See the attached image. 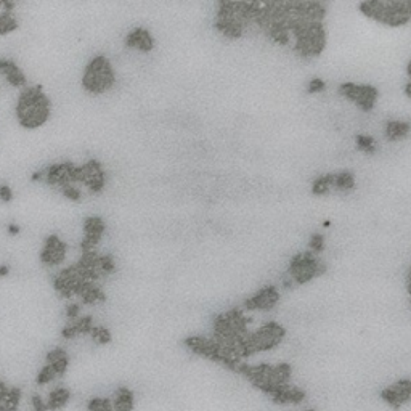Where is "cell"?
Listing matches in <instances>:
<instances>
[{"instance_id": "1", "label": "cell", "mask_w": 411, "mask_h": 411, "mask_svg": "<svg viewBox=\"0 0 411 411\" xmlns=\"http://www.w3.org/2000/svg\"><path fill=\"white\" fill-rule=\"evenodd\" d=\"M50 113V100L40 87H26L21 90L16 103V117L24 129L42 127L48 121Z\"/></svg>"}, {"instance_id": "2", "label": "cell", "mask_w": 411, "mask_h": 411, "mask_svg": "<svg viewBox=\"0 0 411 411\" xmlns=\"http://www.w3.org/2000/svg\"><path fill=\"white\" fill-rule=\"evenodd\" d=\"M116 83V73L111 61L100 55V57L92 58L83 69L82 85L87 92L93 95H101L114 87Z\"/></svg>"}, {"instance_id": "3", "label": "cell", "mask_w": 411, "mask_h": 411, "mask_svg": "<svg viewBox=\"0 0 411 411\" xmlns=\"http://www.w3.org/2000/svg\"><path fill=\"white\" fill-rule=\"evenodd\" d=\"M68 255V245L60 236L50 235L44 243L40 252V260L47 267H60Z\"/></svg>"}, {"instance_id": "4", "label": "cell", "mask_w": 411, "mask_h": 411, "mask_svg": "<svg viewBox=\"0 0 411 411\" xmlns=\"http://www.w3.org/2000/svg\"><path fill=\"white\" fill-rule=\"evenodd\" d=\"M106 225L100 217H88L83 222V238L81 243L82 252H95L96 246L101 243Z\"/></svg>"}, {"instance_id": "5", "label": "cell", "mask_w": 411, "mask_h": 411, "mask_svg": "<svg viewBox=\"0 0 411 411\" xmlns=\"http://www.w3.org/2000/svg\"><path fill=\"white\" fill-rule=\"evenodd\" d=\"M340 92H342L347 98L358 103L360 106L365 109H370L374 104L376 90L371 87H358V85H353V83H347V85L340 87Z\"/></svg>"}, {"instance_id": "6", "label": "cell", "mask_w": 411, "mask_h": 411, "mask_svg": "<svg viewBox=\"0 0 411 411\" xmlns=\"http://www.w3.org/2000/svg\"><path fill=\"white\" fill-rule=\"evenodd\" d=\"M125 45L129 48H134V50L151 52L153 47H155V39H153L150 31L143 29V27H135L125 37Z\"/></svg>"}, {"instance_id": "7", "label": "cell", "mask_w": 411, "mask_h": 411, "mask_svg": "<svg viewBox=\"0 0 411 411\" xmlns=\"http://www.w3.org/2000/svg\"><path fill=\"white\" fill-rule=\"evenodd\" d=\"M278 301V292L275 288H265L260 292H257L246 302V307L249 310H267L273 307L275 302Z\"/></svg>"}, {"instance_id": "8", "label": "cell", "mask_w": 411, "mask_h": 411, "mask_svg": "<svg viewBox=\"0 0 411 411\" xmlns=\"http://www.w3.org/2000/svg\"><path fill=\"white\" fill-rule=\"evenodd\" d=\"M18 19L15 16V3L3 2V8L0 10V36H8L18 29Z\"/></svg>"}, {"instance_id": "9", "label": "cell", "mask_w": 411, "mask_h": 411, "mask_svg": "<svg viewBox=\"0 0 411 411\" xmlns=\"http://www.w3.org/2000/svg\"><path fill=\"white\" fill-rule=\"evenodd\" d=\"M113 408L114 411H132L134 410V392L127 387L117 389L113 399Z\"/></svg>"}, {"instance_id": "10", "label": "cell", "mask_w": 411, "mask_h": 411, "mask_svg": "<svg viewBox=\"0 0 411 411\" xmlns=\"http://www.w3.org/2000/svg\"><path fill=\"white\" fill-rule=\"evenodd\" d=\"M71 399V392L65 387H57L48 394L47 397V405H48V411H55L58 408H63L68 403V400Z\"/></svg>"}, {"instance_id": "11", "label": "cell", "mask_w": 411, "mask_h": 411, "mask_svg": "<svg viewBox=\"0 0 411 411\" xmlns=\"http://www.w3.org/2000/svg\"><path fill=\"white\" fill-rule=\"evenodd\" d=\"M410 130V125L402 122V121H394L387 125L386 129V134L387 137L391 138V140H397V138H402L403 135H407Z\"/></svg>"}, {"instance_id": "12", "label": "cell", "mask_w": 411, "mask_h": 411, "mask_svg": "<svg viewBox=\"0 0 411 411\" xmlns=\"http://www.w3.org/2000/svg\"><path fill=\"white\" fill-rule=\"evenodd\" d=\"M90 337H92L95 342L98 344H109L111 342V332L103 328V326H95L92 334H90Z\"/></svg>"}, {"instance_id": "13", "label": "cell", "mask_w": 411, "mask_h": 411, "mask_svg": "<svg viewBox=\"0 0 411 411\" xmlns=\"http://www.w3.org/2000/svg\"><path fill=\"white\" fill-rule=\"evenodd\" d=\"M55 378H57V374H55L53 368L45 363V366L42 368V370L39 371V374H37V384L45 386V384H48V382H52Z\"/></svg>"}, {"instance_id": "14", "label": "cell", "mask_w": 411, "mask_h": 411, "mask_svg": "<svg viewBox=\"0 0 411 411\" xmlns=\"http://www.w3.org/2000/svg\"><path fill=\"white\" fill-rule=\"evenodd\" d=\"M47 365H50L53 368L55 374H57V378H60V376H63V374L66 373V370H68L69 358H68V355H66V357H63V358H60L57 361H53V363H47Z\"/></svg>"}, {"instance_id": "15", "label": "cell", "mask_w": 411, "mask_h": 411, "mask_svg": "<svg viewBox=\"0 0 411 411\" xmlns=\"http://www.w3.org/2000/svg\"><path fill=\"white\" fill-rule=\"evenodd\" d=\"M31 403H32V410L34 411H48L47 400L42 395H39V394H34L32 395Z\"/></svg>"}, {"instance_id": "16", "label": "cell", "mask_w": 411, "mask_h": 411, "mask_svg": "<svg viewBox=\"0 0 411 411\" xmlns=\"http://www.w3.org/2000/svg\"><path fill=\"white\" fill-rule=\"evenodd\" d=\"M357 143H358V148L361 150V151H373L374 150V140L371 137H365V135H360L358 138H357Z\"/></svg>"}, {"instance_id": "17", "label": "cell", "mask_w": 411, "mask_h": 411, "mask_svg": "<svg viewBox=\"0 0 411 411\" xmlns=\"http://www.w3.org/2000/svg\"><path fill=\"white\" fill-rule=\"evenodd\" d=\"M13 196H15V193H13L10 185H6V183L0 185V201H2V203H11Z\"/></svg>"}, {"instance_id": "18", "label": "cell", "mask_w": 411, "mask_h": 411, "mask_svg": "<svg viewBox=\"0 0 411 411\" xmlns=\"http://www.w3.org/2000/svg\"><path fill=\"white\" fill-rule=\"evenodd\" d=\"M322 88H323V82L320 79H315L310 82V92H318V90H322Z\"/></svg>"}, {"instance_id": "19", "label": "cell", "mask_w": 411, "mask_h": 411, "mask_svg": "<svg viewBox=\"0 0 411 411\" xmlns=\"http://www.w3.org/2000/svg\"><path fill=\"white\" fill-rule=\"evenodd\" d=\"M6 230H8V235H19L21 233V227L16 225V224H8V227H6Z\"/></svg>"}, {"instance_id": "20", "label": "cell", "mask_w": 411, "mask_h": 411, "mask_svg": "<svg viewBox=\"0 0 411 411\" xmlns=\"http://www.w3.org/2000/svg\"><path fill=\"white\" fill-rule=\"evenodd\" d=\"M8 273H10V265H6V263H3V265H0V278L8 276Z\"/></svg>"}, {"instance_id": "21", "label": "cell", "mask_w": 411, "mask_h": 411, "mask_svg": "<svg viewBox=\"0 0 411 411\" xmlns=\"http://www.w3.org/2000/svg\"><path fill=\"white\" fill-rule=\"evenodd\" d=\"M407 93H408V95L411 96V82L408 83V87H407Z\"/></svg>"}, {"instance_id": "22", "label": "cell", "mask_w": 411, "mask_h": 411, "mask_svg": "<svg viewBox=\"0 0 411 411\" xmlns=\"http://www.w3.org/2000/svg\"><path fill=\"white\" fill-rule=\"evenodd\" d=\"M408 74L411 76V63H410V66H408Z\"/></svg>"}]
</instances>
